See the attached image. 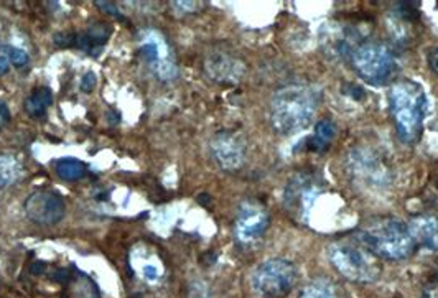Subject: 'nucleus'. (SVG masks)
Instances as JSON below:
<instances>
[{"label": "nucleus", "mask_w": 438, "mask_h": 298, "mask_svg": "<svg viewBox=\"0 0 438 298\" xmlns=\"http://www.w3.org/2000/svg\"><path fill=\"white\" fill-rule=\"evenodd\" d=\"M173 8H177V10H180V13H190L196 10V3L195 2H173L172 3Z\"/></svg>", "instance_id": "27"}, {"label": "nucleus", "mask_w": 438, "mask_h": 298, "mask_svg": "<svg viewBox=\"0 0 438 298\" xmlns=\"http://www.w3.org/2000/svg\"><path fill=\"white\" fill-rule=\"evenodd\" d=\"M348 168L356 183L369 190H382L391 183V173L374 152L368 149L352 150L348 157Z\"/></svg>", "instance_id": "8"}, {"label": "nucleus", "mask_w": 438, "mask_h": 298, "mask_svg": "<svg viewBox=\"0 0 438 298\" xmlns=\"http://www.w3.org/2000/svg\"><path fill=\"white\" fill-rule=\"evenodd\" d=\"M297 280V270L290 260L269 259L252 274V288L261 298H284Z\"/></svg>", "instance_id": "6"}, {"label": "nucleus", "mask_w": 438, "mask_h": 298, "mask_svg": "<svg viewBox=\"0 0 438 298\" xmlns=\"http://www.w3.org/2000/svg\"><path fill=\"white\" fill-rule=\"evenodd\" d=\"M8 69H10V61L6 55H0V76L8 73Z\"/></svg>", "instance_id": "31"}, {"label": "nucleus", "mask_w": 438, "mask_h": 298, "mask_svg": "<svg viewBox=\"0 0 438 298\" xmlns=\"http://www.w3.org/2000/svg\"><path fill=\"white\" fill-rule=\"evenodd\" d=\"M96 84H97L96 74L89 71V73L84 74L83 79H81V91L83 92H91V91H94V88H96Z\"/></svg>", "instance_id": "25"}, {"label": "nucleus", "mask_w": 438, "mask_h": 298, "mask_svg": "<svg viewBox=\"0 0 438 298\" xmlns=\"http://www.w3.org/2000/svg\"><path fill=\"white\" fill-rule=\"evenodd\" d=\"M298 298H341L334 287L325 280H316L303 288Z\"/></svg>", "instance_id": "19"}, {"label": "nucleus", "mask_w": 438, "mask_h": 298, "mask_svg": "<svg viewBox=\"0 0 438 298\" xmlns=\"http://www.w3.org/2000/svg\"><path fill=\"white\" fill-rule=\"evenodd\" d=\"M334 137H336V126H334L330 119H323V121L316 124L315 132H313V135L308 139L307 144L308 150L316 154L325 152L330 147V144L334 140Z\"/></svg>", "instance_id": "15"}, {"label": "nucleus", "mask_w": 438, "mask_h": 298, "mask_svg": "<svg viewBox=\"0 0 438 298\" xmlns=\"http://www.w3.org/2000/svg\"><path fill=\"white\" fill-rule=\"evenodd\" d=\"M111 35V26L107 24H96L89 28V32L86 33V37L89 42H91V47L94 48V44H102L106 43V40L109 38Z\"/></svg>", "instance_id": "20"}, {"label": "nucleus", "mask_w": 438, "mask_h": 298, "mask_svg": "<svg viewBox=\"0 0 438 298\" xmlns=\"http://www.w3.org/2000/svg\"><path fill=\"white\" fill-rule=\"evenodd\" d=\"M0 51L6 53L8 61H12L17 68H22V66L29 63V55H26L24 50H20V48L10 47V44H3V47H0Z\"/></svg>", "instance_id": "21"}, {"label": "nucleus", "mask_w": 438, "mask_h": 298, "mask_svg": "<svg viewBox=\"0 0 438 298\" xmlns=\"http://www.w3.org/2000/svg\"><path fill=\"white\" fill-rule=\"evenodd\" d=\"M389 108L400 139L415 144L422 135L428 109L423 88L410 79L394 83L389 89Z\"/></svg>", "instance_id": "3"}, {"label": "nucleus", "mask_w": 438, "mask_h": 298, "mask_svg": "<svg viewBox=\"0 0 438 298\" xmlns=\"http://www.w3.org/2000/svg\"><path fill=\"white\" fill-rule=\"evenodd\" d=\"M423 298H438V279L432 280L423 290Z\"/></svg>", "instance_id": "28"}, {"label": "nucleus", "mask_w": 438, "mask_h": 298, "mask_svg": "<svg viewBox=\"0 0 438 298\" xmlns=\"http://www.w3.org/2000/svg\"><path fill=\"white\" fill-rule=\"evenodd\" d=\"M269 211L256 201H245L241 204L236 217L234 233L241 244H250L266 233L269 228Z\"/></svg>", "instance_id": "11"}, {"label": "nucleus", "mask_w": 438, "mask_h": 298, "mask_svg": "<svg viewBox=\"0 0 438 298\" xmlns=\"http://www.w3.org/2000/svg\"><path fill=\"white\" fill-rule=\"evenodd\" d=\"M144 275H145V277L149 279V280H155V279H156V275H159V274H156V269H155V267H152V265H145V267H144Z\"/></svg>", "instance_id": "32"}, {"label": "nucleus", "mask_w": 438, "mask_h": 298, "mask_svg": "<svg viewBox=\"0 0 438 298\" xmlns=\"http://www.w3.org/2000/svg\"><path fill=\"white\" fill-rule=\"evenodd\" d=\"M328 259L344 279L352 282L369 283L379 275V265L374 260V256L352 238L338 239L330 244Z\"/></svg>", "instance_id": "5"}, {"label": "nucleus", "mask_w": 438, "mask_h": 298, "mask_svg": "<svg viewBox=\"0 0 438 298\" xmlns=\"http://www.w3.org/2000/svg\"><path fill=\"white\" fill-rule=\"evenodd\" d=\"M140 53L160 81H173L178 74L172 48L159 30H145L140 35Z\"/></svg>", "instance_id": "7"}, {"label": "nucleus", "mask_w": 438, "mask_h": 298, "mask_svg": "<svg viewBox=\"0 0 438 298\" xmlns=\"http://www.w3.org/2000/svg\"><path fill=\"white\" fill-rule=\"evenodd\" d=\"M53 104V91L50 88H38L35 89L33 94L26 97L25 101V110L31 117L40 119L44 117L47 109Z\"/></svg>", "instance_id": "16"}, {"label": "nucleus", "mask_w": 438, "mask_h": 298, "mask_svg": "<svg viewBox=\"0 0 438 298\" xmlns=\"http://www.w3.org/2000/svg\"><path fill=\"white\" fill-rule=\"evenodd\" d=\"M396 8V13L400 17V19H405V20H414L419 17V12H417V7L415 6H410V3H396L394 6Z\"/></svg>", "instance_id": "22"}, {"label": "nucleus", "mask_w": 438, "mask_h": 298, "mask_svg": "<svg viewBox=\"0 0 438 298\" xmlns=\"http://www.w3.org/2000/svg\"><path fill=\"white\" fill-rule=\"evenodd\" d=\"M320 183L315 180V176L310 173H297L290 178L287 188H285L284 203L290 215L295 216V220L305 222L308 220L313 203L320 194Z\"/></svg>", "instance_id": "9"}, {"label": "nucleus", "mask_w": 438, "mask_h": 298, "mask_svg": "<svg viewBox=\"0 0 438 298\" xmlns=\"http://www.w3.org/2000/svg\"><path fill=\"white\" fill-rule=\"evenodd\" d=\"M211 157L219 168L226 172H236L244 165L245 147L238 135L231 132H219L211 140Z\"/></svg>", "instance_id": "12"}, {"label": "nucleus", "mask_w": 438, "mask_h": 298, "mask_svg": "<svg viewBox=\"0 0 438 298\" xmlns=\"http://www.w3.org/2000/svg\"><path fill=\"white\" fill-rule=\"evenodd\" d=\"M198 203L203 204V206H208V204L211 203V197H209V194H200Z\"/></svg>", "instance_id": "34"}, {"label": "nucleus", "mask_w": 438, "mask_h": 298, "mask_svg": "<svg viewBox=\"0 0 438 298\" xmlns=\"http://www.w3.org/2000/svg\"><path fill=\"white\" fill-rule=\"evenodd\" d=\"M22 167L12 155H0V188H7L19 180Z\"/></svg>", "instance_id": "18"}, {"label": "nucleus", "mask_w": 438, "mask_h": 298, "mask_svg": "<svg viewBox=\"0 0 438 298\" xmlns=\"http://www.w3.org/2000/svg\"><path fill=\"white\" fill-rule=\"evenodd\" d=\"M320 104L316 89L305 84H290L279 89L270 102L272 127L280 135H293L310 126Z\"/></svg>", "instance_id": "1"}, {"label": "nucleus", "mask_w": 438, "mask_h": 298, "mask_svg": "<svg viewBox=\"0 0 438 298\" xmlns=\"http://www.w3.org/2000/svg\"><path fill=\"white\" fill-rule=\"evenodd\" d=\"M44 269H47V265H44L43 262H35V264L31 265V272L33 274H43Z\"/></svg>", "instance_id": "33"}, {"label": "nucleus", "mask_w": 438, "mask_h": 298, "mask_svg": "<svg viewBox=\"0 0 438 298\" xmlns=\"http://www.w3.org/2000/svg\"><path fill=\"white\" fill-rule=\"evenodd\" d=\"M350 61L356 74L374 86L394 81L399 63L396 53L382 42H363L351 53Z\"/></svg>", "instance_id": "4"}, {"label": "nucleus", "mask_w": 438, "mask_h": 298, "mask_svg": "<svg viewBox=\"0 0 438 298\" xmlns=\"http://www.w3.org/2000/svg\"><path fill=\"white\" fill-rule=\"evenodd\" d=\"M8 122H10V110H8L6 102L0 101V129L6 127Z\"/></svg>", "instance_id": "26"}, {"label": "nucleus", "mask_w": 438, "mask_h": 298, "mask_svg": "<svg viewBox=\"0 0 438 298\" xmlns=\"http://www.w3.org/2000/svg\"><path fill=\"white\" fill-rule=\"evenodd\" d=\"M409 231L412 235L415 247H425L428 251L438 252V217L422 215L410 221Z\"/></svg>", "instance_id": "14"}, {"label": "nucleus", "mask_w": 438, "mask_h": 298, "mask_svg": "<svg viewBox=\"0 0 438 298\" xmlns=\"http://www.w3.org/2000/svg\"><path fill=\"white\" fill-rule=\"evenodd\" d=\"M96 6H97V7H99V8H102V10L109 12V13H111V15H114V17H119V19H120V12L117 10V8H115V7L113 6V3H107V2H104V3H101V2H97V3H96Z\"/></svg>", "instance_id": "30"}, {"label": "nucleus", "mask_w": 438, "mask_h": 298, "mask_svg": "<svg viewBox=\"0 0 438 298\" xmlns=\"http://www.w3.org/2000/svg\"><path fill=\"white\" fill-rule=\"evenodd\" d=\"M343 94L348 97H352L355 101H363L366 96V91L361 86H357V84L348 83V84H343Z\"/></svg>", "instance_id": "23"}, {"label": "nucleus", "mask_w": 438, "mask_h": 298, "mask_svg": "<svg viewBox=\"0 0 438 298\" xmlns=\"http://www.w3.org/2000/svg\"><path fill=\"white\" fill-rule=\"evenodd\" d=\"M56 175L65 181H78L88 175V167L76 158H61L55 165Z\"/></svg>", "instance_id": "17"}, {"label": "nucleus", "mask_w": 438, "mask_h": 298, "mask_svg": "<svg viewBox=\"0 0 438 298\" xmlns=\"http://www.w3.org/2000/svg\"><path fill=\"white\" fill-rule=\"evenodd\" d=\"M428 66H430V69L438 76V47L428 53Z\"/></svg>", "instance_id": "29"}, {"label": "nucleus", "mask_w": 438, "mask_h": 298, "mask_svg": "<svg viewBox=\"0 0 438 298\" xmlns=\"http://www.w3.org/2000/svg\"><path fill=\"white\" fill-rule=\"evenodd\" d=\"M352 239L369 254L386 260L405 259L415 249L409 226L396 217H374L359 226Z\"/></svg>", "instance_id": "2"}, {"label": "nucleus", "mask_w": 438, "mask_h": 298, "mask_svg": "<svg viewBox=\"0 0 438 298\" xmlns=\"http://www.w3.org/2000/svg\"><path fill=\"white\" fill-rule=\"evenodd\" d=\"M76 38H78V35H73V33H70V32L56 33L55 35V44H56V47H60V48L74 47Z\"/></svg>", "instance_id": "24"}, {"label": "nucleus", "mask_w": 438, "mask_h": 298, "mask_svg": "<svg viewBox=\"0 0 438 298\" xmlns=\"http://www.w3.org/2000/svg\"><path fill=\"white\" fill-rule=\"evenodd\" d=\"M25 213L40 226H53L63 220L66 204L56 191L38 190L26 198Z\"/></svg>", "instance_id": "10"}, {"label": "nucleus", "mask_w": 438, "mask_h": 298, "mask_svg": "<svg viewBox=\"0 0 438 298\" xmlns=\"http://www.w3.org/2000/svg\"><path fill=\"white\" fill-rule=\"evenodd\" d=\"M204 69H206L208 76L213 81L221 84L239 83L245 71L243 61L236 60V58L226 55V53H213L211 56H208Z\"/></svg>", "instance_id": "13"}]
</instances>
